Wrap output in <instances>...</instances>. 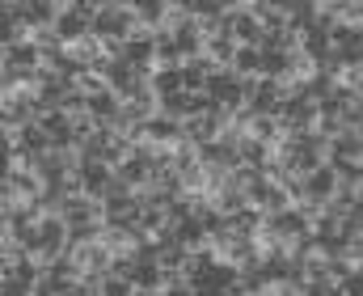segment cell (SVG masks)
Wrapping results in <instances>:
<instances>
[{"mask_svg":"<svg viewBox=\"0 0 363 296\" xmlns=\"http://www.w3.org/2000/svg\"><path fill=\"white\" fill-rule=\"evenodd\" d=\"M140 30V21H135V4H123V0H101V9L93 13V34L101 38V43H127L131 34Z\"/></svg>","mask_w":363,"mask_h":296,"instance_id":"6da1fadb","label":"cell"},{"mask_svg":"<svg viewBox=\"0 0 363 296\" xmlns=\"http://www.w3.org/2000/svg\"><path fill=\"white\" fill-rule=\"evenodd\" d=\"M228 26H233L237 47H262V38H267V30H262V21L254 17L250 0H233V4H228Z\"/></svg>","mask_w":363,"mask_h":296,"instance_id":"7a4b0ae2","label":"cell"},{"mask_svg":"<svg viewBox=\"0 0 363 296\" xmlns=\"http://www.w3.org/2000/svg\"><path fill=\"white\" fill-rule=\"evenodd\" d=\"M55 34H60L64 47H77L81 38H89L93 34V21L72 4V0H64V13H60V21H55Z\"/></svg>","mask_w":363,"mask_h":296,"instance_id":"3957f363","label":"cell"},{"mask_svg":"<svg viewBox=\"0 0 363 296\" xmlns=\"http://www.w3.org/2000/svg\"><path fill=\"white\" fill-rule=\"evenodd\" d=\"M38 229H43V258L68 254V220H64L60 212H47V216L38 220Z\"/></svg>","mask_w":363,"mask_h":296,"instance_id":"277c9868","label":"cell"},{"mask_svg":"<svg viewBox=\"0 0 363 296\" xmlns=\"http://www.w3.org/2000/svg\"><path fill=\"white\" fill-rule=\"evenodd\" d=\"M254 114H274L279 119V106H283V81H271V77H258V85H254V94L245 102Z\"/></svg>","mask_w":363,"mask_h":296,"instance_id":"5b68a950","label":"cell"},{"mask_svg":"<svg viewBox=\"0 0 363 296\" xmlns=\"http://www.w3.org/2000/svg\"><path fill=\"white\" fill-rule=\"evenodd\" d=\"M38 127L47 131V140H51L55 148L77 144V131H72V114H68V110H47V114L38 119Z\"/></svg>","mask_w":363,"mask_h":296,"instance_id":"8992f818","label":"cell"},{"mask_svg":"<svg viewBox=\"0 0 363 296\" xmlns=\"http://www.w3.org/2000/svg\"><path fill=\"white\" fill-rule=\"evenodd\" d=\"M0 64L4 68H21V72H34L43 64V51H38L34 38L30 43H13V47H0Z\"/></svg>","mask_w":363,"mask_h":296,"instance_id":"52a82bcc","label":"cell"},{"mask_svg":"<svg viewBox=\"0 0 363 296\" xmlns=\"http://www.w3.org/2000/svg\"><path fill=\"white\" fill-rule=\"evenodd\" d=\"M338 191V174H334V165L325 161V165H317L313 174H304V195L308 199H321V203H330Z\"/></svg>","mask_w":363,"mask_h":296,"instance_id":"ba28073f","label":"cell"},{"mask_svg":"<svg viewBox=\"0 0 363 296\" xmlns=\"http://www.w3.org/2000/svg\"><path fill=\"white\" fill-rule=\"evenodd\" d=\"M144 136H148L152 144H161V148H174V144L182 140V123H178V119H169V114H161V110H157V114H152V119L144 123Z\"/></svg>","mask_w":363,"mask_h":296,"instance_id":"9c48e42d","label":"cell"},{"mask_svg":"<svg viewBox=\"0 0 363 296\" xmlns=\"http://www.w3.org/2000/svg\"><path fill=\"white\" fill-rule=\"evenodd\" d=\"M81 182H85V195L101 199L106 187L114 182V165H106V161H85V157H81Z\"/></svg>","mask_w":363,"mask_h":296,"instance_id":"30bf717a","label":"cell"},{"mask_svg":"<svg viewBox=\"0 0 363 296\" xmlns=\"http://www.w3.org/2000/svg\"><path fill=\"white\" fill-rule=\"evenodd\" d=\"M250 9H254V17L262 21L267 34H274V30L287 26V0H279V4H271V0H250Z\"/></svg>","mask_w":363,"mask_h":296,"instance_id":"8fae6325","label":"cell"},{"mask_svg":"<svg viewBox=\"0 0 363 296\" xmlns=\"http://www.w3.org/2000/svg\"><path fill=\"white\" fill-rule=\"evenodd\" d=\"M203 55L216 64V68H233V60H237V38L233 34H220V38H207V47H203Z\"/></svg>","mask_w":363,"mask_h":296,"instance_id":"7c38bea8","label":"cell"},{"mask_svg":"<svg viewBox=\"0 0 363 296\" xmlns=\"http://www.w3.org/2000/svg\"><path fill=\"white\" fill-rule=\"evenodd\" d=\"M131 284H135V292H161V284H165V267H161V263H135Z\"/></svg>","mask_w":363,"mask_h":296,"instance_id":"4fadbf2b","label":"cell"},{"mask_svg":"<svg viewBox=\"0 0 363 296\" xmlns=\"http://www.w3.org/2000/svg\"><path fill=\"white\" fill-rule=\"evenodd\" d=\"M174 43H178V51H182V60H199L203 55V34H199V21H186V26H178L174 30Z\"/></svg>","mask_w":363,"mask_h":296,"instance_id":"5bb4252c","label":"cell"},{"mask_svg":"<svg viewBox=\"0 0 363 296\" xmlns=\"http://www.w3.org/2000/svg\"><path fill=\"white\" fill-rule=\"evenodd\" d=\"M114 178H118V182H127L131 191H144V187L152 182V170H148L144 161H135V157H127V161H123V165L114 170Z\"/></svg>","mask_w":363,"mask_h":296,"instance_id":"9a60e30c","label":"cell"},{"mask_svg":"<svg viewBox=\"0 0 363 296\" xmlns=\"http://www.w3.org/2000/svg\"><path fill=\"white\" fill-rule=\"evenodd\" d=\"M165 4H169V0H140V4H135L140 30H165Z\"/></svg>","mask_w":363,"mask_h":296,"instance_id":"2e32d148","label":"cell"},{"mask_svg":"<svg viewBox=\"0 0 363 296\" xmlns=\"http://www.w3.org/2000/svg\"><path fill=\"white\" fill-rule=\"evenodd\" d=\"M152 94H157V98L186 94V85H182V68H152Z\"/></svg>","mask_w":363,"mask_h":296,"instance_id":"e0dca14e","label":"cell"},{"mask_svg":"<svg viewBox=\"0 0 363 296\" xmlns=\"http://www.w3.org/2000/svg\"><path fill=\"white\" fill-rule=\"evenodd\" d=\"M233 72H237L241 81H245V77H262V47H237Z\"/></svg>","mask_w":363,"mask_h":296,"instance_id":"ac0fdd59","label":"cell"},{"mask_svg":"<svg viewBox=\"0 0 363 296\" xmlns=\"http://www.w3.org/2000/svg\"><path fill=\"white\" fill-rule=\"evenodd\" d=\"M0 233H13V237H17V246H21L26 254L43 258V229H38V224H26V229H0Z\"/></svg>","mask_w":363,"mask_h":296,"instance_id":"d6986e66","label":"cell"},{"mask_svg":"<svg viewBox=\"0 0 363 296\" xmlns=\"http://www.w3.org/2000/svg\"><path fill=\"white\" fill-rule=\"evenodd\" d=\"M211 203H216L224 216H237V212H245V207H250V199H245L241 187H224L220 195H211Z\"/></svg>","mask_w":363,"mask_h":296,"instance_id":"ffe728a7","label":"cell"},{"mask_svg":"<svg viewBox=\"0 0 363 296\" xmlns=\"http://www.w3.org/2000/svg\"><path fill=\"white\" fill-rule=\"evenodd\" d=\"M178 241H182V246H190V250L207 246V229H203V220H199V216H186V220L178 224Z\"/></svg>","mask_w":363,"mask_h":296,"instance_id":"44dd1931","label":"cell"},{"mask_svg":"<svg viewBox=\"0 0 363 296\" xmlns=\"http://www.w3.org/2000/svg\"><path fill=\"white\" fill-rule=\"evenodd\" d=\"M101 296H135V284L131 280H118V275H106L101 280Z\"/></svg>","mask_w":363,"mask_h":296,"instance_id":"7402d4cb","label":"cell"},{"mask_svg":"<svg viewBox=\"0 0 363 296\" xmlns=\"http://www.w3.org/2000/svg\"><path fill=\"white\" fill-rule=\"evenodd\" d=\"M351 275H355V263H351L347 254H342V258H330V280L342 284V280H351Z\"/></svg>","mask_w":363,"mask_h":296,"instance_id":"603a6c76","label":"cell"},{"mask_svg":"<svg viewBox=\"0 0 363 296\" xmlns=\"http://www.w3.org/2000/svg\"><path fill=\"white\" fill-rule=\"evenodd\" d=\"M4 296H34V288L21 280H4Z\"/></svg>","mask_w":363,"mask_h":296,"instance_id":"cb8c5ba5","label":"cell"},{"mask_svg":"<svg viewBox=\"0 0 363 296\" xmlns=\"http://www.w3.org/2000/svg\"><path fill=\"white\" fill-rule=\"evenodd\" d=\"M135 296H161V292H135Z\"/></svg>","mask_w":363,"mask_h":296,"instance_id":"d4e9b609","label":"cell"}]
</instances>
